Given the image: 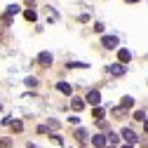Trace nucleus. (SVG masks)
Returning <instances> with one entry per match:
<instances>
[{
  "label": "nucleus",
  "instance_id": "nucleus-1",
  "mask_svg": "<svg viewBox=\"0 0 148 148\" xmlns=\"http://www.w3.org/2000/svg\"><path fill=\"white\" fill-rule=\"evenodd\" d=\"M110 75H115V78H122L125 73H127V68H125V64H108V68H106Z\"/></svg>",
  "mask_w": 148,
  "mask_h": 148
},
{
  "label": "nucleus",
  "instance_id": "nucleus-2",
  "mask_svg": "<svg viewBox=\"0 0 148 148\" xmlns=\"http://www.w3.org/2000/svg\"><path fill=\"white\" fill-rule=\"evenodd\" d=\"M101 42H103V47H106V49H115L120 40L115 38V35H103V38H101Z\"/></svg>",
  "mask_w": 148,
  "mask_h": 148
},
{
  "label": "nucleus",
  "instance_id": "nucleus-3",
  "mask_svg": "<svg viewBox=\"0 0 148 148\" xmlns=\"http://www.w3.org/2000/svg\"><path fill=\"white\" fill-rule=\"evenodd\" d=\"M120 134H122V139H125L127 143H136V141H139V134H134V132H132L129 127H125V129H122Z\"/></svg>",
  "mask_w": 148,
  "mask_h": 148
},
{
  "label": "nucleus",
  "instance_id": "nucleus-4",
  "mask_svg": "<svg viewBox=\"0 0 148 148\" xmlns=\"http://www.w3.org/2000/svg\"><path fill=\"white\" fill-rule=\"evenodd\" d=\"M106 143H108L106 134H94V136H92V146H94V148H103Z\"/></svg>",
  "mask_w": 148,
  "mask_h": 148
},
{
  "label": "nucleus",
  "instance_id": "nucleus-5",
  "mask_svg": "<svg viewBox=\"0 0 148 148\" xmlns=\"http://www.w3.org/2000/svg\"><path fill=\"white\" fill-rule=\"evenodd\" d=\"M38 61H40L42 66H52V64H54L52 52H40V54H38Z\"/></svg>",
  "mask_w": 148,
  "mask_h": 148
},
{
  "label": "nucleus",
  "instance_id": "nucleus-6",
  "mask_svg": "<svg viewBox=\"0 0 148 148\" xmlns=\"http://www.w3.org/2000/svg\"><path fill=\"white\" fill-rule=\"evenodd\" d=\"M87 101H89L92 106H99V103H101V94H99L97 89H92L89 94H87Z\"/></svg>",
  "mask_w": 148,
  "mask_h": 148
},
{
  "label": "nucleus",
  "instance_id": "nucleus-7",
  "mask_svg": "<svg viewBox=\"0 0 148 148\" xmlns=\"http://www.w3.org/2000/svg\"><path fill=\"white\" fill-rule=\"evenodd\" d=\"M118 59H120V64H129L132 52H129V49H120V52H118Z\"/></svg>",
  "mask_w": 148,
  "mask_h": 148
},
{
  "label": "nucleus",
  "instance_id": "nucleus-8",
  "mask_svg": "<svg viewBox=\"0 0 148 148\" xmlns=\"http://www.w3.org/2000/svg\"><path fill=\"white\" fill-rule=\"evenodd\" d=\"M71 108H73V110H82V108H85V101H82L80 97H73V99H71Z\"/></svg>",
  "mask_w": 148,
  "mask_h": 148
},
{
  "label": "nucleus",
  "instance_id": "nucleus-9",
  "mask_svg": "<svg viewBox=\"0 0 148 148\" xmlns=\"http://www.w3.org/2000/svg\"><path fill=\"white\" fill-rule=\"evenodd\" d=\"M57 89L61 92V94H68V97L73 94V87H71L68 82H59V85H57Z\"/></svg>",
  "mask_w": 148,
  "mask_h": 148
},
{
  "label": "nucleus",
  "instance_id": "nucleus-10",
  "mask_svg": "<svg viewBox=\"0 0 148 148\" xmlns=\"http://www.w3.org/2000/svg\"><path fill=\"white\" fill-rule=\"evenodd\" d=\"M92 115H94L97 120H103V115H106V110H103L101 106H94V110H92Z\"/></svg>",
  "mask_w": 148,
  "mask_h": 148
},
{
  "label": "nucleus",
  "instance_id": "nucleus-11",
  "mask_svg": "<svg viewBox=\"0 0 148 148\" xmlns=\"http://www.w3.org/2000/svg\"><path fill=\"white\" fill-rule=\"evenodd\" d=\"M10 127H12V132H21V129H24V122H21V120H12Z\"/></svg>",
  "mask_w": 148,
  "mask_h": 148
},
{
  "label": "nucleus",
  "instance_id": "nucleus-12",
  "mask_svg": "<svg viewBox=\"0 0 148 148\" xmlns=\"http://www.w3.org/2000/svg\"><path fill=\"white\" fill-rule=\"evenodd\" d=\"M118 141H120V134H113V132H108V143H110V146H118Z\"/></svg>",
  "mask_w": 148,
  "mask_h": 148
},
{
  "label": "nucleus",
  "instance_id": "nucleus-13",
  "mask_svg": "<svg viewBox=\"0 0 148 148\" xmlns=\"http://www.w3.org/2000/svg\"><path fill=\"white\" fill-rule=\"evenodd\" d=\"M24 16H26V21H38V16H35V12H33V10H26V12H24Z\"/></svg>",
  "mask_w": 148,
  "mask_h": 148
},
{
  "label": "nucleus",
  "instance_id": "nucleus-14",
  "mask_svg": "<svg viewBox=\"0 0 148 148\" xmlns=\"http://www.w3.org/2000/svg\"><path fill=\"white\" fill-rule=\"evenodd\" d=\"M132 106H134V99L132 97H125L122 99V108H132Z\"/></svg>",
  "mask_w": 148,
  "mask_h": 148
},
{
  "label": "nucleus",
  "instance_id": "nucleus-15",
  "mask_svg": "<svg viewBox=\"0 0 148 148\" xmlns=\"http://www.w3.org/2000/svg\"><path fill=\"white\" fill-rule=\"evenodd\" d=\"M75 136H78L80 141H85V139H87V132H85V129L80 127V129H75Z\"/></svg>",
  "mask_w": 148,
  "mask_h": 148
},
{
  "label": "nucleus",
  "instance_id": "nucleus-16",
  "mask_svg": "<svg viewBox=\"0 0 148 148\" xmlns=\"http://www.w3.org/2000/svg\"><path fill=\"white\" fill-rule=\"evenodd\" d=\"M38 134H45V136H52V134H49V127H45V125H40V127H38Z\"/></svg>",
  "mask_w": 148,
  "mask_h": 148
},
{
  "label": "nucleus",
  "instance_id": "nucleus-17",
  "mask_svg": "<svg viewBox=\"0 0 148 148\" xmlns=\"http://www.w3.org/2000/svg\"><path fill=\"white\" fill-rule=\"evenodd\" d=\"M0 148H12V139H0Z\"/></svg>",
  "mask_w": 148,
  "mask_h": 148
},
{
  "label": "nucleus",
  "instance_id": "nucleus-18",
  "mask_svg": "<svg viewBox=\"0 0 148 148\" xmlns=\"http://www.w3.org/2000/svg\"><path fill=\"white\" fill-rule=\"evenodd\" d=\"M68 68H85V64H78V61H68Z\"/></svg>",
  "mask_w": 148,
  "mask_h": 148
},
{
  "label": "nucleus",
  "instance_id": "nucleus-19",
  "mask_svg": "<svg viewBox=\"0 0 148 148\" xmlns=\"http://www.w3.org/2000/svg\"><path fill=\"white\" fill-rule=\"evenodd\" d=\"M134 118H136V120H146V113H143V110H136Z\"/></svg>",
  "mask_w": 148,
  "mask_h": 148
},
{
  "label": "nucleus",
  "instance_id": "nucleus-20",
  "mask_svg": "<svg viewBox=\"0 0 148 148\" xmlns=\"http://www.w3.org/2000/svg\"><path fill=\"white\" fill-rule=\"evenodd\" d=\"M26 85H28V87H35V85H38V80H35V78H26Z\"/></svg>",
  "mask_w": 148,
  "mask_h": 148
},
{
  "label": "nucleus",
  "instance_id": "nucleus-21",
  "mask_svg": "<svg viewBox=\"0 0 148 148\" xmlns=\"http://www.w3.org/2000/svg\"><path fill=\"white\" fill-rule=\"evenodd\" d=\"M47 127H49V129H57V127H59V122H57V120H49V125H47Z\"/></svg>",
  "mask_w": 148,
  "mask_h": 148
},
{
  "label": "nucleus",
  "instance_id": "nucleus-22",
  "mask_svg": "<svg viewBox=\"0 0 148 148\" xmlns=\"http://www.w3.org/2000/svg\"><path fill=\"white\" fill-rule=\"evenodd\" d=\"M143 129H146V134H148V120H143Z\"/></svg>",
  "mask_w": 148,
  "mask_h": 148
},
{
  "label": "nucleus",
  "instance_id": "nucleus-23",
  "mask_svg": "<svg viewBox=\"0 0 148 148\" xmlns=\"http://www.w3.org/2000/svg\"><path fill=\"white\" fill-rule=\"evenodd\" d=\"M120 148H134V146H132V143H125V146H120Z\"/></svg>",
  "mask_w": 148,
  "mask_h": 148
},
{
  "label": "nucleus",
  "instance_id": "nucleus-24",
  "mask_svg": "<svg viewBox=\"0 0 148 148\" xmlns=\"http://www.w3.org/2000/svg\"><path fill=\"white\" fill-rule=\"evenodd\" d=\"M26 148H38V146H35V143H28V146H26Z\"/></svg>",
  "mask_w": 148,
  "mask_h": 148
},
{
  "label": "nucleus",
  "instance_id": "nucleus-25",
  "mask_svg": "<svg viewBox=\"0 0 148 148\" xmlns=\"http://www.w3.org/2000/svg\"><path fill=\"white\" fill-rule=\"evenodd\" d=\"M125 3H139V0H125Z\"/></svg>",
  "mask_w": 148,
  "mask_h": 148
},
{
  "label": "nucleus",
  "instance_id": "nucleus-26",
  "mask_svg": "<svg viewBox=\"0 0 148 148\" xmlns=\"http://www.w3.org/2000/svg\"><path fill=\"white\" fill-rule=\"evenodd\" d=\"M0 110H3V103H0Z\"/></svg>",
  "mask_w": 148,
  "mask_h": 148
}]
</instances>
